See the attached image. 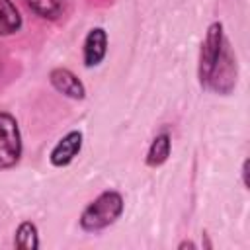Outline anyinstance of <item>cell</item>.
Instances as JSON below:
<instances>
[{
  "label": "cell",
  "instance_id": "1",
  "mask_svg": "<svg viewBox=\"0 0 250 250\" xmlns=\"http://www.w3.org/2000/svg\"><path fill=\"white\" fill-rule=\"evenodd\" d=\"M123 211V197L117 191H104L98 195L80 215V227L84 230H102L117 221Z\"/></svg>",
  "mask_w": 250,
  "mask_h": 250
},
{
  "label": "cell",
  "instance_id": "2",
  "mask_svg": "<svg viewBox=\"0 0 250 250\" xmlns=\"http://www.w3.org/2000/svg\"><path fill=\"white\" fill-rule=\"evenodd\" d=\"M21 156V135L10 113H0V168H12Z\"/></svg>",
  "mask_w": 250,
  "mask_h": 250
},
{
  "label": "cell",
  "instance_id": "3",
  "mask_svg": "<svg viewBox=\"0 0 250 250\" xmlns=\"http://www.w3.org/2000/svg\"><path fill=\"white\" fill-rule=\"evenodd\" d=\"M234 84H236V59L229 47V41L225 39L221 55H219L205 86L219 94H229L234 88Z\"/></svg>",
  "mask_w": 250,
  "mask_h": 250
},
{
  "label": "cell",
  "instance_id": "4",
  "mask_svg": "<svg viewBox=\"0 0 250 250\" xmlns=\"http://www.w3.org/2000/svg\"><path fill=\"white\" fill-rule=\"evenodd\" d=\"M223 43H225L223 25L219 21H215V23L209 25L207 35H205L203 45H201V55H199V82H201V86L207 84L209 74H211L219 55H221Z\"/></svg>",
  "mask_w": 250,
  "mask_h": 250
},
{
  "label": "cell",
  "instance_id": "5",
  "mask_svg": "<svg viewBox=\"0 0 250 250\" xmlns=\"http://www.w3.org/2000/svg\"><path fill=\"white\" fill-rule=\"evenodd\" d=\"M82 148V133L80 131H70L66 133L51 150V162L53 166H66L74 160V156Z\"/></svg>",
  "mask_w": 250,
  "mask_h": 250
},
{
  "label": "cell",
  "instance_id": "6",
  "mask_svg": "<svg viewBox=\"0 0 250 250\" xmlns=\"http://www.w3.org/2000/svg\"><path fill=\"white\" fill-rule=\"evenodd\" d=\"M49 78H51V84H53L59 92H62L64 96H68V98L82 100V98L86 96L84 84H82V82L76 78V74L70 72L68 68H53L51 74H49Z\"/></svg>",
  "mask_w": 250,
  "mask_h": 250
},
{
  "label": "cell",
  "instance_id": "7",
  "mask_svg": "<svg viewBox=\"0 0 250 250\" xmlns=\"http://www.w3.org/2000/svg\"><path fill=\"white\" fill-rule=\"evenodd\" d=\"M107 51V35L102 27H94L84 41V64L86 66H96L102 62Z\"/></svg>",
  "mask_w": 250,
  "mask_h": 250
},
{
  "label": "cell",
  "instance_id": "8",
  "mask_svg": "<svg viewBox=\"0 0 250 250\" xmlns=\"http://www.w3.org/2000/svg\"><path fill=\"white\" fill-rule=\"evenodd\" d=\"M21 27V16L12 0H0V35H12Z\"/></svg>",
  "mask_w": 250,
  "mask_h": 250
},
{
  "label": "cell",
  "instance_id": "9",
  "mask_svg": "<svg viewBox=\"0 0 250 250\" xmlns=\"http://www.w3.org/2000/svg\"><path fill=\"white\" fill-rule=\"evenodd\" d=\"M168 154H170V137L166 133H160L150 143V148H148V154H146V164L156 168V166L166 162Z\"/></svg>",
  "mask_w": 250,
  "mask_h": 250
},
{
  "label": "cell",
  "instance_id": "10",
  "mask_svg": "<svg viewBox=\"0 0 250 250\" xmlns=\"http://www.w3.org/2000/svg\"><path fill=\"white\" fill-rule=\"evenodd\" d=\"M16 246L21 250H35L39 248V238H37V227L29 221L21 223L16 230V238H14Z\"/></svg>",
  "mask_w": 250,
  "mask_h": 250
},
{
  "label": "cell",
  "instance_id": "11",
  "mask_svg": "<svg viewBox=\"0 0 250 250\" xmlns=\"http://www.w3.org/2000/svg\"><path fill=\"white\" fill-rule=\"evenodd\" d=\"M25 4L45 20H57L62 12L64 0H25Z\"/></svg>",
  "mask_w": 250,
  "mask_h": 250
},
{
  "label": "cell",
  "instance_id": "12",
  "mask_svg": "<svg viewBox=\"0 0 250 250\" xmlns=\"http://www.w3.org/2000/svg\"><path fill=\"white\" fill-rule=\"evenodd\" d=\"M178 248H180V250H182V248H195V244H193V242H182Z\"/></svg>",
  "mask_w": 250,
  "mask_h": 250
}]
</instances>
